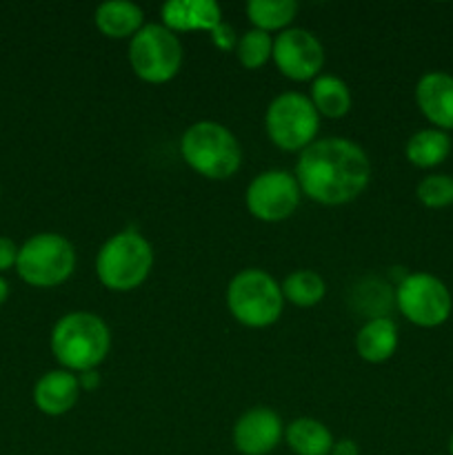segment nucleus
I'll return each instance as SVG.
<instances>
[{
	"label": "nucleus",
	"instance_id": "obj_13",
	"mask_svg": "<svg viewBox=\"0 0 453 455\" xmlns=\"http://www.w3.org/2000/svg\"><path fill=\"white\" fill-rule=\"evenodd\" d=\"M416 102L422 116L435 129H453V76L447 71H429L416 84Z\"/></svg>",
	"mask_w": 453,
	"mask_h": 455
},
{
	"label": "nucleus",
	"instance_id": "obj_17",
	"mask_svg": "<svg viewBox=\"0 0 453 455\" xmlns=\"http://www.w3.org/2000/svg\"><path fill=\"white\" fill-rule=\"evenodd\" d=\"M284 440L296 455H331L333 435L327 427L314 418L293 420L284 429Z\"/></svg>",
	"mask_w": 453,
	"mask_h": 455
},
{
	"label": "nucleus",
	"instance_id": "obj_8",
	"mask_svg": "<svg viewBox=\"0 0 453 455\" xmlns=\"http://www.w3.org/2000/svg\"><path fill=\"white\" fill-rule=\"evenodd\" d=\"M265 124L271 142L278 149L305 151L315 140L320 116L309 98L289 92L271 100Z\"/></svg>",
	"mask_w": 453,
	"mask_h": 455
},
{
	"label": "nucleus",
	"instance_id": "obj_26",
	"mask_svg": "<svg viewBox=\"0 0 453 455\" xmlns=\"http://www.w3.org/2000/svg\"><path fill=\"white\" fill-rule=\"evenodd\" d=\"M211 34H213V43H216L220 49H231L238 44V40H235L234 36V29L226 25H218Z\"/></svg>",
	"mask_w": 453,
	"mask_h": 455
},
{
	"label": "nucleus",
	"instance_id": "obj_16",
	"mask_svg": "<svg viewBox=\"0 0 453 455\" xmlns=\"http://www.w3.org/2000/svg\"><path fill=\"white\" fill-rule=\"evenodd\" d=\"M93 20H96L98 31L107 38H133L145 27L142 25L145 13L138 4L127 3V0H111V3H102L96 9Z\"/></svg>",
	"mask_w": 453,
	"mask_h": 455
},
{
	"label": "nucleus",
	"instance_id": "obj_11",
	"mask_svg": "<svg viewBox=\"0 0 453 455\" xmlns=\"http://www.w3.org/2000/svg\"><path fill=\"white\" fill-rule=\"evenodd\" d=\"M274 62L280 74L305 83L318 78L324 65V49L320 40L306 29H284L274 40Z\"/></svg>",
	"mask_w": 453,
	"mask_h": 455
},
{
	"label": "nucleus",
	"instance_id": "obj_1",
	"mask_svg": "<svg viewBox=\"0 0 453 455\" xmlns=\"http://www.w3.org/2000/svg\"><path fill=\"white\" fill-rule=\"evenodd\" d=\"M300 191L327 207L358 198L371 180V163L362 147L346 138H324L300 151L296 164Z\"/></svg>",
	"mask_w": 453,
	"mask_h": 455
},
{
	"label": "nucleus",
	"instance_id": "obj_22",
	"mask_svg": "<svg viewBox=\"0 0 453 455\" xmlns=\"http://www.w3.org/2000/svg\"><path fill=\"white\" fill-rule=\"evenodd\" d=\"M274 53V40L269 34L260 29H251L244 36H240L235 44V56L244 69H260L271 60Z\"/></svg>",
	"mask_w": 453,
	"mask_h": 455
},
{
	"label": "nucleus",
	"instance_id": "obj_15",
	"mask_svg": "<svg viewBox=\"0 0 453 455\" xmlns=\"http://www.w3.org/2000/svg\"><path fill=\"white\" fill-rule=\"evenodd\" d=\"M355 349L364 363H386L398 349V327L393 320L378 315V318L364 323L355 336Z\"/></svg>",
	"mask_w": 453,
	"mask_h": 455
},
{
	"label": "nucleus",
	"instance_id": "obj_20",
	"mask_svg": "<svg viewBox=\"0 0 453 455\" xmlns=\"http://www.w3.org/2000/svg\"><path fill=\"white\" fill-rule=\"evenodd\" d=\"M298 3L293 0H251L247 4V16L253 22V29L265 34L269 31H284V27L296 18Z\"/></svg>",
	"mask_w": 453,
	"mask_h": 455
},
{
	"label": "nucleus",
	"instance_id": "obj_30",
	"mask_svg": "<svg viewBox=\"0 0 453 455\" xmlns=\"http://www.w3.org/2000/svg\"><path fill=\"white\" fill-rule=\"evenodd\" d=\"M449 453L453 455V434H451V440H449Z\"/></svg>",
	"mask_w": 453,
	"mask_h": 455
},
{
	"label": "nucleus",
	"instance_id": "obj_29",
	"mask_svg": "<svg viewBox=\"0 0 453 455\" xmlns=\"http://www.w3.org/2000/svg\"><path fill=\"white\" fill-rule=\"evenodd\" d=\"M7 296H9V284H7V280H4L3 275H0V307L4 305Z\"/></svg>",
	"mask_w": 453,
	"mask_h": 455
},
{
	"label": "nucleus",
	"instance_id": "obj_4",
	"mask_svg": "<svg viewBox=\"0 0 453 455\" xmlns=\"http://www.w3.org/2000/svg\"><path fill=\"white\" fill-rule=\"evenodd\" d=\"M154 267V249L149 240L136 231L111 235L96 256L98 280L111 291H133L140 287Z\"/></svg>",
	"mask_w": 453,
	"mask_h": 455
},
{
	"label": "nucleus",
	"instance_id": "obj_2",
	"mask_svg": "<svg viewBox=\"0 0 453 455\" xmlns=\"http://www.w3.org/2000/svg\"><path fill=\"white\" fill-rule=\"evenodd\" d=\"M111 333L105 320L89 311L62 315L52 331V351L67 371H93L105 363Z\"/></svg>",
	"mask_w": 453,
	"mask_h": 455
},
{
	"label": "nucleus",
	"instance_id": "obj_9",
	"mask_svg": "<svg viewBox=\"0 0 453 455\" xmlns=\"http://www.w3.org/2000/svg\"><path fill=\"white\" fill-rule=\"evenodd\" d=\"M395 305L411 324L435 329L449 320L453 298L447 284L433 274H409L395 289Z\"/></svg>",
	"mask_w": 453,
	"mask_h": 455
},
{
	"label": "nucleus",
	"instance_id": "obj_14",
	"mask_svg": "<svg viewBox=\"0 0 453 455\" xmlns=\"http://www.w3.org/2000/svg\"><path fill=\"white\" fill-rule=\"evenodd\" d=\"M80 395V380L67 369L47 371L34 387V403L44 416H65Z\"/></svg>",
	"mask_w": 453,
	"mask_h": 455
},
{
	"label": "nucleus",
	"instance_id": "obj_25",
	"mask_svg": "<svg viewBox=\"0 0 453 455\" xmlns=\"http://www.w3.org/2000/svg\"><path fill=\"white\" fill-rule=\"evenodd\" d=\"M18 244L12 238H4L0 235V271H7L12 267H16L18 262Z\"/></svg>",
	"mask_w": 453,
	"mask_h": 455
},
{
	"label": "nucleus",
	"instance_id": "obj_18",
	"mask_svg": "<svg viewBox=\"0 0 453 455\" xmlns=\"http://www.w3.org/2000/svg\"><path fill=\"white\" fill-rule=\"evenodd\" d=\"M407 160L413 167L431 169L438 167L440 163L449 158L451 154V138L442 129H422V132L413 133L407 142Z\"/></svg>",
	"mask_w": 453,
	"mask_h": 455
},
{
	"label": "nucleus",
	"instance_id": "obj_21",
	"mask_svg": "<svg viewBox=\"0 0 453 455\" xmlns=\"http://www.w3.org/2000/svg\"><path fill=\"white\" fill-rule=\"evenodd\" d=\"M280 287H282L284 300H289L296 307H302V309L315 307L320 300H322L324 293H327L324 280L320 278L315 271H309V269H300L289 274Z\"/></svg>",
	"mask_w": 453,
	"mask_h": 455
},
{
	"label": "nucleus",
	"instance_id": "obj_10",
	"mask_svg": "<svg viewBox=\"0 0 453 455\" xmlns=\"http://www.w3.org/2000/svg\"><path fill=\"white\" fill-rule=\"evenodd\" d=\"M300 198L302 191L296 176L278 169L253 178L244 196L249 213L262 222L287 220L300 207Z\"/></svg>",
	"mask_w": 453,
	"mask_h": 455
},
{
	"label": "nucleus",
	"instance_id": "obj_27",
	"mask_svg": "<svg viewBox=\"0 0 453 455\" xmlns=\"http://www.w3.org/2000/svg\"><path fill=\"white\" fill-rule=\"evenodd\" d=\"M78 380H80V389L84 391H93L98 385H100V376L96 373V369H93V371H84Z\"/></svg>",
	"mask_w": 453,
	"mask_h": 455
},
{
	"label": "nucleus",
	"instance_id": "obj_28",
	"mask_svg": "<svg viewBox=\"0 0 453 455\" xmlns=\"http://www.w3.org/2000/svg\"><path fill=\"white\" fill-rule=\"evenodd\" d=\"M331 455H360V451L355 447V443H351V440H340V443L333 444Z\"/></svg>",
	"mask_w": 453,
	"mask_h": 455
},
{
	"label": "nucleus",
	"instance_id": "obj_23",
	"mask_svg": "<svg viewBox=\"0 0 453 455\" xmlns=\"http://www.w3.org/2000/svg\"><path fill=\"white\" fill-rule=\"evenodd\" d=\"M417 200L429 209H442L453 204V176L447 173H431L422 178L416 189Z\"/></svg>",
	"mask_w": 453,
	"mask_h": 455
},
{
	"label": "nucleus",
	"instance_id": "obj_12",
	"mask_svg": "<svg viewBox=\"0 0 453 455\" xmlns=\"http://www.w3.org/2000/svg\"><path fill=\"white\" fill-rule=\"evenodd\" d=\"M284 435L282 420L269 407H253L238 418L234 427V444L242 455H266Z\"/></svg>",
	"mask_w": 453,
	"mask_h": 455
},
{
	"label": "nucleus",
	"instance_id": "obj_7",
	"mask_svg": "<svg viewBox=\"0 0 453 455\" xmlns=\"http://www.w3.org/2000/svg\"><path fill=\"white\" fill-rule=\"evenodd\" d=\"M129 62L145 83H169L180 71L182 44L164 25H145L129 43Z\"/></svg>",
	"mask_w": 453,
	"mask_h": 455
},
{
	"label": "nucleus",
	"instance_id": "obj_19",
	"mask_svg": "<svg viewBox=\"0 0 453 455\" xmlns=\"http://www.w3.org/2000/svg\"><path fill=\"white\" fill-rule=\"evenodd\" d=\"M311 102H314L318 116L327 118H342L351 109V92L345 80L336 76H318L311 83Z\"/></svg>",
	"mask_w": 453,
	"mask_h": 455
},
{
	"label": "nucleus",
	"instance_id": "obj_3",
	"mask_svg": "<svg viewBox=\"0 0 453 455\" xmlns=\"http://www.w3.org/2000/svg\"><path fill=\"white\" fill-rule=\"evenodd\" d=\"M180 154L195 173L209 180H226L242 163L240 142L229 129L213 120H200L182 133Z\"/></svg>",
	"mask_w": 453,
	"mask_h": 455
},
{
	"label": "nucleus",
	"instance_id": "obj_24",
	"mask_svg": "<svg viewBox=\"0 0 453 455\" xmlns=\"http://www.w3.org/2000/svg\"><path fill=\"white\" fill-rule=\"evenodd\" d=\"M222 25V12L213 0H187V27L213 31Z\"/></svg>",
	"mask_w": 453,
	"mask_h": 455
},
{
	"label": "nucleus",
	"instance_id": "obj_5",
	"mask_svg": "<svg viewBox=\"0 0 453 455\" xmlns=\"http://www.w3.org/2000/svg\"><path fill=\"white\" fill-rule=\"evenodd\" d=\"M226 307L244 327H271L282 315V287L266 271L244 269L226 287Z\"/></svg>",
	"mask_w": 453,
	"mask_h": 455
},
{
	"label": "nucleus",
	"instance_id": "obj_6",
	"mask_svg": "<svg viewBox=\"0 0 453 455\" xmlns=\"http://www.w3.org/2000/svg\"><path fill=\"white\" fill-rule=\"evenodd\" d=\"M16 269L31 287H58L74 274L76 249L60 234H36L18 249Z\"/></svg>",
	"mask_w": 453,
	"mask_h": 455
}]
</instances>
